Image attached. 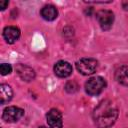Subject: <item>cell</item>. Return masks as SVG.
Instances as JSON below:
<instances>
[{"label":"cell","instance_id":"1","mask_svg":"<svg viewBox=\"0 0 128 128\" xmlns=\"http://www.w3.org/2000/svg\"><path fill=\"white\" fill-rule=\"evenodd\" d=\"M118 118V109L111 100L101 101L93 111V120L98 128L111 127Z\"/></svg>","mask_w":128,"mask_h":128},{"label":"cell","instance_id":"2","mask_svg":"<svg viewBox=\"0 0 128 128\" xmlns=\"http://www.w3.org/2000/svg\"><path fill=\"white\" fill-rule=\"evenodd\" d=\"M106 87V80L101 76L91 77L85 83V91L90 96L99 95Z\"/></svg>","mask_w":128,"mask_h":128},{"label":"cell","instance_id":"3","mask_svg":"<svg viewBox=\"0 0 128 128\" xmlns=\"http://www.w3.org/2000/svg\"><path fill=\"white\" fill-rule=\"evenodd\" d=\"M98 67V62L93 58H81L76 63L77 70L83 75H91L93 74Z\"/></svg>","mask_w":128,"mask_h":128},{"label":"cell","instance_id":"4","mask_svg":"<svg viewBox=\"0 0 128 128\" xmlns=\"http://www.w3.org/2000/svg\"><path fill=\"white\" fill-rule=\"evenodd\" d=\"M96 19L102 30H109L114 22V14L110 10H100L96 13Z\"/></svg>","mask_w":128,"mask_h":128},{"label":"cell","instance_id":"5","mask_svg":"<svg viewBox=\"0 0 128 128\" xmlns=\"http://www.w3.org/2000/svg\"><path fill=\"white\" fill-rule=\"evenodd\" d=\"M23 114H24L23 109L16 107V106H9V107L4 109L3 114H2V118L6 122L13 123V122L18 121L23 116Z\"/></svg>","mask_w":128,"mask_h":128},{"label":"cell","instance_id":"6","mask_svg":"<svg viewBox=\"0 0 128 128\" xmlns=\"http://www.w3.org/2000/svg\"><path fill=\"white\" fill-rule=\"evenodd\" d=\"M47 123L50 128H62V114L57 109H51L47 115Z\"/></svg>","mask_w":128,"mask_h":128},{"label":"cell","instance_id":"7","mask_svg":"<svg viewBox=\"0 0 128 128\" xmlns=\"http://www.w3.org/2000/svg\"><path fill=\"white\" fill-rule=\"evenodd\" d=\"M54 73L60 78H66L72 73V66L67 61H58L54 65Z\"/></svg>","mask_w":128,"mask_h":128},{"label":"cell","instance_id":"8","mask_svg":"<svg viewBox=\"0 0 128 128\" xmlns=\"http://www.w3.org/2000/svg\"><path fill=\"white\" fill-rule=\"evenodd\" d=\"M3 37L7 43L13 44L20 37V30L15 26H7L3 30Z\"/></svg>","mask_w":128,"mask_h":128},{"label":"cell","instance_id":"9","mask_svg":"<svg viewBox=\"0 0 128 128\" xmlns=\"http://www.w3.org/2000/svg\"><path fill=\"white\" fill-rule=\"evenodd\" d=\"M16 72L20 76V78L24 81H31L35 78L34 70L25 64H18L16 66Z\"/></svg>","mask_w":128,"mask_h":128},{"label":"cell","instance_id":"10","mask_svg":"<svg viewBox=\"0 0 128 128\" xmlns=\"http://www.w3.org/2000/svg\"><path fill=\"white\" fill-rule=\"evenodd\" d=\"M115 79L118 83L128 86V65H123L116 69Z\"/></svg>","mask_w":128,"mask_h":128},{"label":"cell","instance_id":"11","mask_svg":"<svg viewBox=\"0 0 128 128\" xmlns=\"http://www.w3.org/2000/svg\"><path fill=\"white\" fill-rule=\"evenodd\" d=\"M40 14L43 19H45L47 21H53L54 19L57 18L58 11H57L56 7H54L53 5H46L41 9Z\"/></svg>","mask_w":128,"mask_h":128},{"label":"cell","instance_id":"12","mask_svg":"<svg viewBox=\"0 0 128 128\" xmlns=\"http://www.w3.org/2000/svg\"><path fill=\"white\" fill-rule=\"evenodd\" d=\"M13 96L12 89L9 85L7 84H1L0 85V103L1 104H6L8 103Z\"/></svg>","mask_w":128,"mask_h":128},{"label":"cell","instance_id":"13","mask_svg":"<svg viewBox=\"0 0 128 128\" xmlns=\"http://www.w3.org/2000/svg\"><path fill=\"white\" fill-rule=\"evenodd\" d=\"M12 71V67L10 64H7V63H2L0 65V73L1 75H7V74H10Z\"/></svg>","mask_w":128,"mask_h":128},{"label":"cell","instance_id":"14","mask_svg":"<svg viewBox=\"0 0 128 128\" xmlns=\"http://www.w3.org/2000/svg\"><path fill=\"white\" fill-rule=\"evenodd\" d=\"M77 88H78V86H77V84H76L75 82H68L67 85L65 86L66 91L69 92V93H73V92H75V91L77 90Z\"/></svg>","mask_w":128,"mask_h":128},{"label":"cell","instance_id":"15","mask_svg":"<svg viewBox=\"0 0 128 128\" xmlns=\"http://www.w3.org/2000/svg\"><path fill=\"white\" fill-rule=\"evenodd\" d=\"M8 4H9V2H8L7 0H2V1H0V9H1V10H4V9L8 6Z\"/></svg>","mask_w":128,"mask_h":128},{"label":"cell","instance_id":"16","mask_svg":"<svg viewBox=\"0 0 128 128\" xmlns=\"http://www.w3.org/2000/svg\"><path fill=\"white\" fill-rule=\"evenodd\" d=\"M124 7H127V8H125V9L128 10V4H124Z\"/></svg>","mask_w":128,"mask_h":128},{"label":"cell","instance_id":"17","mask_svg":"<svg viewBox=\"0 0 128 128\" xmlns=\"http://www.w3.org/2000/svg\"><path fill=\"white\" fill-rule=\"evenodd\" d=\"M39 128H46V127H44V126H41V127H39Z\"/></svg>","mask_w":128,"mask_h":128}]
</instances>
